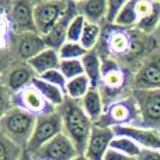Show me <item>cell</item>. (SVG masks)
<instances>
[{
	"mask_svg": "<svg viewBox=\"0 0 160 160\" xmlns=\"http://www.w3.org/2000/svg\"><path fill=\"white\" fill-rule=\"evenodd\" d=\"M133 90H160V56L148 59L132 79Z\"/></svg>",
	"mask_w": 160,
	"mask_h": 160,
	"instance_id": "cell-12",
	"label": "cell"
},
{
	"mask_svg": "<svg viewBox=\"0 0 160 160\" xmlns=\"http://www.w3.org/2000/svg\"><path fill=\"white\" fill-rule=\"evenodd\" d=\"M93 87L91 86V82L88 80V78L86 75L79 76V78L69 80L66 84V97L70 100H75V101H80L86 94L88 93V90Z\"/></svg>",
	"mask_w": 160,
	"mask_h": 160,
	"instance_id": "cell-23",
	"label": "cell"
},
{
	"mask_svg": "<svg viewBox=\"0 0 160 160\" xmlns=\"http://www.w3.org/2000/svg\"><path fill=\"white\" fill-rule=\"evenodd\" d=\"M160 27V2H155L152 13L142 18L136 25V30L143 34H153Z\"/></svg>",
	"mask_w": 160,
	"mask_h": 160,
	"instance_id": "cell-26",
	"label": "cell"
},
{
	"mask_svg": "<svg viewBox=\"0 0 160 160\" xmlns=\"http://www.w3.org/2000/svg\"><path fill=\"white\" fill-rule=\"evenodd\" d=\"M62 117L63 133L75 143L79 155H84L93 131V121L83 111L79 101L66 98V101L58 108Z\"/></svg>",
	"mask_w": 160,
	"mask_h": 160,
	"instance_id": "cell-1",
	"label": "cell"
},
{
	"mask_svg": "<svg viewBox=\"0 0 160 160\" xmlns=\"http://www.w3.org/2000/svg\"><path fill=\"white\" fill-rule=\"evenodd\" d=\"M61 56H59L58 51L47 48L45 51H42L41 53H38L37 56H34L31 61H28V66L32 69V72L35 73L37 78L42 76L44 73L49 72L53 69H59L61 66Z\"/></svg>",
	"mask_w": 160,
	"mask_h": 160,
	"instance_id": "cell-16",
	"label": "cell"
},
{
	"mask_svg": "<svg viewBox=\"0 0 160 160\" xmlns=\"http://www.w3.org/2000/svg\"><path fill=\"white\" fill-rule=\"evenodd\" d=\"M86 20L83 16H76L73 18V21L70 22L69 28H68V34H66V41L69 42H80L84 31V25H86Z\"/></svg>",
	"mask_w": 160,
	"mask_h": 160,
	"instance_id": "cell-30",
	"label": "cell"
},
{
	"mask_svg": "<svg viewBox=\"0 0 160 160\" xmlns=\"http://www.w3.org/2000/svg\"><path fill=\"white\" fill-rule=\"evenodd\" d=\"M59 70L62 72V75L66 78V80H73L79 76L84 75V68H83L82 59H73V61H62Z\"/></svg>",
	"mask_w": 160,
	"mask_h": 160,
	"instance_id": "cell-29",
	"label": "cell"
},
{
	"mask_svg": "<svg viewBox=\"0 0 160 160\" xmlns=\"http://www.w3.org/2000/svg\"><path fill=\"white\" fill-rule=\"evenodd\" d=\"M47 48L45 38L38 32H22L14 37V52L18 62L27 63Z\"/></svg>",
	"mask_w": 160,
	"mask_h": 160,
	"instance_id": "cell-10",
	"label": "cell"
},
{
	"mask_svg": "<svg viewBox=\"0 0 160 160\" xmlns=\"http://www.w3.org/2000/svg\"><path fill=\"white\" fill-rule=\"evenodd\" d=\"M125 0H110L108 2V6H107V17H105V22L110 25H114L115 24V20L118 17L119 11L121 8L124 7L125 4Z\"/></svg>",
	"mask_w": 160,
	"mask_h": 160,
	"instance_id": "cell-32",
	"label": "cell"
},
{
	"mask_svg": "<svg viewBox=\"0 0 160 160\" xmlns=\"http://www.w3.org/2000/svg\"><path fill=\"white\" fill-rule=\"evenodd\" d=\"M8 21L14 34L37 32L34 21V3L32 2H14L10 4Z\"/></svg>",
	"mask_w": 160,
	"mask_h": 160,
	"instance_id": "cell-9",
	"label": "cell"
},
{
	"mask_svg": "<svg viewBox=\"0 0 160 160\" xmlns=\"http://www.w3.org/2000/svg\"><path fill=\"white\" fill-rule=\"evenodd\" d=\"M97 127H141V112L132 96L111 101L105 105L104 115L94 122Z\"/></svg>",
	"mask_w": 160,
	"mask_h": 160,
	"instance_id": "cell-3",
	"label": "cell"
},
{
	"mask_svg": "<svg viewBox=\"0 0 160 160\" xmlns=\"http://www.w3.org/2000/svg\"><path fill=\"white\" fill-rule=\"evenodd\" d=\"M11 100H13V105L16 108L24 110L35 117L49 115V114L55 112V111L58 110V108H55L51 102H48L47 100H45V97L39 93L38 88L32 84L22 88L18 93L13 94Z\"/></svg>",
	"mask_w": 160,
	"mask_h": 160,
	"instance_id": "cell-7",
	"label": "cell"
},
{
	"mask_svg": "<svg viewBox=\"0 0 160 160\" xmlns=\"http://www.w3.org/2000/svg\"><path fill=\"white\" fill-rule=\"evenodd\" d=\"M62 132H63V124H62V117L58 110L49 115L37 117L35 128L25 150L30 155H34Z\"/></svg>",
	"mask_w": 160,
	"mask_h": 160,
	"instance_id": "cell-4",
	"label": "cell"
},
{
	"mask_svg": "<svg viewBox=\"0 0 160 160\" xmlns=\"http://www.w3.org/2000/svg\"><path fill=\"white\" fill-rule=\"evenodd\" d=\"M136 160H160V150L155 149H142L141 155Z\"/></svg>",
	"mask_w": 160,
	"mask_h": 160,
	"instance_id": "cell-34",
	"label": "cell"
},
{
	"mask_svg": "<svg viewBox=\"0 0 160 160\" xmlns=\"http://www.w3.org/2000/svg\"><path fill=\"white\" fill-rule=\"evenodd\" d=\"M32 86H35L39 90V93L45 97V100L48 102H51L55 108H59L68 98L66 93L62 88L56 87L53 84H49V83L44 82V80H41L39 78H35L32 80Z\"/></svg>",
	"mask_w": 160,
	"mask_h": 160,
	"instance_id": "cell-21",
	"label": "cell"
},
{
	"mask_svg": "<svg viewBox=\"0 0 160 160\" xmlns=\"http://www.w3.org/2000/svg\"><path fill=\"white\" fill-rule=\"evenodd\" d=\"M69 2H35L34 3V21L37 32L47 37L53 30L65 14Z\"/></svg>",
	"mask_w": 160,
	"mask_h": 160,
	"instance_id": "cell-6",
	"label": "cell"
},
{
	"mask_svg": "<svg viewBox=\"0 0 160 160\" xmlns=\"http://www.w3.org/2000/svg\"><path fill=\"white\" fill-rule=\"evenodd\" d=\"M153 6H155V2H149V0H139V2H136L135 8H136V13H138L139 21L152 13Z\"/></svg>",
	"mask_w": 160,
	"mask_h": 160,
	"instance_id": "cell-33",
	"label": "cell"
},
{
	"mask_svg": "<svg viewBox=\"0 0 160 160\" xmlns=\"http://www.w3.org/2000/svg\"><path fill=\"white\" fill-rule=\"evenodd\" d=\"M107 6L108 2L105 0H86V2H78V10L87 22L101 25L102 22H105Z\"/></svg>",
	"mask_w": 160,
	"mask_h": 160,
	"instance_id": "cell-17",
	"label": "cell"
},
{
	"mask_svg": "<svg viewBox=\"0 0 160 160\" xmlns=\"http://www.w3.org/2000/svg\"><path fill=\"white\" fill-rule=\"evenodd\" d=\"M107 48L112 55L122 56L132 49V39L127 30L117 27L115 31H111L107 35Z\"/></svg>",
	"mask_w": 160,
	"mask_h": 160,
	"instance_id": "cell-20",
	"label": "cell"
},
{
	"mask_svg": "<svg viewBox=\"0 0 160 160\" xmlns=\"http://www.w3.org/2000/svg\"><path fill=\"white\" fill-rule=\"evenodd\" d=\"M73 160H88L87 158H86V156L84 155H79L78 156V158H75V159H73Z\"/></svg>",
	"mask_w": 160,
	"mask_h": 160,
	"instance_id": "cell-37",
	"label": "cell"
},
{
	"mask_svg": "<svg viewBox=\"0 0 160 160\" xmlns=\"http://www.w3.org/2000/svg\"><path fill=\"white\" fill-rule=\"evenodd\" d=\"M135 6H136L135 0H128L124 4V7L121 8L114 25L118 28H122V30H129L132 27L136 28V25L139 22V17L138 13H136Z\"/></svg>",
	"mask_w": 160,
	"mask_h": 160,
	"instance_id": "cell-22",
	"label": "cell"
},
{
	"mask_svg": "<svg viewBox=\"0 0 160 160\" xmlns=\"http://www.w3.org/2000/svg\"><path fill=\"white\" fill-rule=\"evenodd\" d=\"M25 149L20 148L10 139L2 135V141H0V160H18L21 158L22 152Z\"/></svg>",
	"mask_w": 160,
	"mask_h": 160,
	"instance_id": "cell-28",
	"label": "cell"
},
{
	"mask_svg": "<svg viewBox=\"0 0 160 160\" xmlns=\"http://www.w3.org/2000/svg\"><path fill=\"white\" fill-rule=\"evenodd\" d=\"M35 78V73L28 66V63L17 62L13 65V68L8 70L7 76H6V84L11 93L16 94L21 91L22 88L32 84V80Z\"/></svg>",
	"mask_w": 160,
	"mask_h": 160,
	"instance_id": "cell-14",
	"label": "cell"
},
{
	"mask_svg": "<svg viewBox=\"0 0 160 160\" xmlns=\"http://www.w3.org/2000/svg\"><path fill=\"white\" fill-rule=\"evenodd\" d=\"M35 124V115L13 107L2 117V135L22 149H27V145L34 132Z\"/></svg>",
	"mask_w": 160,
	"mask_h": 160,
	"instance_id": "cell-2",
	"label": "cell"
},
{
	"mask_svg": "<svg viewBox=\"0 0 160 160\" xmlns=\"http://www.w3.org/2000/svg\"><path fill=\"white\" fill-rule=\"evenodd\" d=\"M125 72L121 69L118 63L112 59H102V73H101V84L100 90L107 88V90L118 91L125 86Z\"/></svg>",
	"mask_w": 160,
	"mask_h": 160,
	"instance_id": "cell-15",
	"label": "cell"
},
{
	"mask_svg": "<svg viewBox=\"0 0 160 160\" xmlns=\"http://www.w3.org/2000/svg\"><path fill=\"white\" fill-rule=\"evenodd\" d=\"M101 34H102L101 25L91 24V22H86L84 31H83L82 39H80L82 47L84 48V49H87V51L96 49L98 41L101 39Z\"/></svg>",
	"mask_w": 160,
	"mask_h": 160,
	"instance_id": "cell-25",
	"label": "cell"
},
{
	"mask_svg": "<svg viewBox=\"0 0 160 160\" xmlns=\"http://www.w3.org/2000/svg\"><path fill=\"white\" fill-rule=\"evenodd\" d=\"M31 156L32 160H73L79 152L75 143L62 132Z\"/></svg>",
	"mask_w": 160,
	"mask_h": 160,
	"instance_id": "cell-8",
	"label": "cell"
},
{
	"mask_svg": "<svg viewBox=\"0 0 160 160\" xmlns=\"http://www.w3.org/2000/svg\"><path fill=\"white\" fill-rule=\"evenodd\" d=\"M80 105H82L83 111L87 114V117L94 122H97L102 115H104V97H102L101 91L98 87H91L88 93L80 100Z\"/></svg>",
	"mask_w": 160,
	"mask_h": 160,
	"instance_id": "cell-18",
	"label": "cell"
},
{
	"mask_svg": "<svg viewBox=\"0 0 160 160\" xmlns=\"http://www.w3.org/2000/svg\"><path fill=\"white\" fill-rule=\"evenodd\" d=\"M141 112V128L160 131V90H133Z\"/></svg>",
	"mask_w": 160,
	"mask_h": 160,
	"instance_id": "cell-5",
	"label": "cell"
},
{
	"mask_svg": "<svg viewBox=\"0 0 160 160\" xmlns=\"http://www.w3.org/2000/svg\"><path fill=\"white\" fill-rule=\"evenodd\" d=\"M88 51L82 47L80 42H69L66 41L61 48L58 53L61 56V61H73V59H82Z\"/></svg>",
	"mask_w": 160,
	"mask_h": 160,
	"instance_id": "cell-27",
	"label": "cell"
},
{
	"mask_svg": "<svg viewBox=\"0 0 160 160\" xmlns=\"http://www.w3.org/2000/svg\"><path fill=\"white\" fill-rule=\"evenodd\" d=\"M112 131L115 136H127L135 141L142 149L160 150V131L141 127H114Z\"/></svg>",
	"mask_w": 160,
	"mask_h": 160,
	"instance_id": "cell-13",
	"label": "cell"
},
{
	"mask_svg": "<svg viewBox=\"0 0 160 160\" xmlns=\"http://www.w3.org/2000/svg\"><path fill=\"white\" fill-rule=\"evenodd\" d=\"M39 79L44 80V82L49 83V84H53L56 87L62 88V90H66V84H68V80L62 75V72L59 69H53V70H49V72L44 73L42 76H39Z\"/></svg>",
	"mask_w": 160,
	"mask_h": 160,
	"instance_id": "cell-31",
	"label": "cell"
},
{
	"mask_svg": "<svg viewBox=\"0 0 160 160\" xmlns=\"http://www.w3.org/2000/svg\"><path fill=\"white\" fill-rule=\"evenodd\" d=\"M104 160H136V159L135 158H131V156L124 155V153H119V152H117V150L110 149L107 152V155H105Z\"/></svg>",
	"mask_w": 160,
	"mask_h": 160,
	"instance_id": "cell-35",
	"label": "cell"
},
{
	"mask_svg": "<svg viewBox=\"0 0 160 160\" xmlns=\"http://www.w3.org/2000/svg\"><path fill=\"white\" fill-rule=\"evenodd\" d=\"M18 160H32V156H31L27 150H24V152H22V155H21V158H20Z\"/></svg>",
	"mask_w": 160,
	"mask_h": 160,
	"instance_id": "cell-36",
	"label": "cell"
},
{
	"mask_svg": "<svg viewBox=\"0 0 160 160\" xmlns=\"http://www.w3.org/2000/svg\"><path fill=\"white\" fill-rule=\"evenodd\" d=\"M82 63L84 68V75L91 82L93 87H100L102 73V59L96 49L88 51L82 58Z\"/></svg>",
	"mask_w": 160,
	"mask_h": 160,
	"instance_id": "cell-19",
	"label": "cell"
},
{
	"mask_svg": "<svg viewBox=\"0 0 160 160\" xmlns=\"http://www.w3.org/2000/svg\"><path fill=\"white\" fill-rule=\"evenodd\" d=\"M114 138H115V133H114L112 128L94 125L84 156L88 160H104Z\"/></svg>",
	"mask_w": 160,
	"mask_h": 160,
	"instance_id": "cell-11",
	"label": "cell"
},
{
	"mask_svg": "<svg viewBox=\"0 0 160 160\" xmlns=\"http://www.w3.org/2000/svg\"><path fill=\"white\" fill-rule=\"evenodd\" d=\"M110 149L117 150V152L124 153V155L135 158V159H138V156L142 152V148L135 141L127 138V136H115L112 139V142H111Z\"/></svg>",
	"mask_w": 160,
	"mask_h": 160,
	"instance_id": "cell-24",
	"label": "cell"
}]
</instances>
